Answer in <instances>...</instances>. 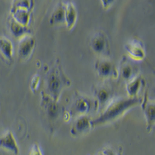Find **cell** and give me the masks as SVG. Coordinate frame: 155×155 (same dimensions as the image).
<instances>
[{
    "label": "cell",
    "instance_id": "obj_1",
    "mask_svg": "<svg viewBox=\"0 0 155 155\" xmlns=\"http://www.w3.org/2000/svg\"><path fill=\"white\" fill-rule=\"evenodd\" d=\"M142 98L140 97H114L101 111L97 118L92 119V128L111 124L118 120L133 107L140 105Z\"/></svg>",
    "mask_w": 155,
    "mask_h": 155
},
{
    "label": "cell",
    "instance_id": "obj_2",
    "mask_svg": "<svg viewBox=\"0 0 155 155\" xmlns=\"http://www.w3.org/2000/svg\"><path fill=\"white\" fill-rule=\"evenodd\" d=\"M71 85V81L64 73L59 61H57L54 67L48 71L45 80L46 90L44 92L54 99L58 101L61 92Z\"/></svg>",
    "mask_w": 155,
    "mask_h": 155
},
{
    "label": "cell",
    "instance_id": "obj_3",
    "mask_svg": "<svg viewBox=\"0 0 155 155\" xmlns=\"http://www.w3.org/2000/svg\"><path fill=\"white\" fill-rule=\"evenodd\" d=\"M97 110L98 106L93 98L78 93L71 106L69 113L71 116L77 117L82 115H90Z\"/></svg>",
    "mask_w": 155,
    "mask_h": 155
},
{
    "label": "cell",
    "instance_id": "obj_4",
    "mask_svg": "<svg viewBox=\"0 0 155 155\" xmlns=\"http://www.w3.org/2000/svg\"><path fill=\"white\" fill-rule=\"evenodd\" d=\"M90 48L99 58H109L111 50L109 41L104 32L99 30L90 38Z\"/></svg>",
    "mask_w": 155,
    "mask_h": 155
},
{
    "label": "cell",
    "instance_id": "obj_5",
    "mask_svg": "<svg viewBox=\"0 0 155 155\" xmlns=\"http://www.w3.org/2000/svg\"><path fill=\"white\" fill-rule=\"evenodd\" d=\"M95 70L103 80L117 79L118 67L109 58H99L95 62Z\"/></svg>",
    "mask_w": 155,
    "mask_h": 155
},
{
    "label": "cell",
    "instance_id": "obj_6",
    "mask_svg": "<svg viewBox=\"0 0 155 155\" xmlns=\"http://www.w3.org/2000/svg\"><path fill=\"white\" fill-rule=\"evenodd\" d=\"M93 99L98 106V110L102 111L114 98V92L113 88L105 83H98L92 87Z\"/></svg>",
    "mask_w": 155,
    "mask_h": 155
},
{
    "label": "cell",
    "instance_id": "obj_7",
    "mask_svg": "<svg viewBox=\"0 0 155 155\" xmlns=\"http://www.w3.org/2000/svg\"><path fill=\"white\" fill-rule=\"evenodd\" d=\"M142 111L146 120V129L148 133H150L155 124V103L148 95L147 91L145 92L140 103Z\"/></svg>",
    "mask_w": 155,
    "mask_h": 155
},
{
    "label": "cell",
    "instance_id": "obj_8",
    "mask_svg": "<svg viewBox=\"0 0 155 155\" xmlns=\"http://www.w3.org/2000/svg\"><path fill=\"white\" fill-rule=\"evenodd\" d=\"M41 108L44 111L48 118L51 120L57 119L61 113V107L58 103V101L54 99L43 91L41 92Z\"/></svg>",
    "mask_w": 155,
    "mask_h": 155
},
{
    "label": "cell",
    "instance_id": "obj_9",
    "mask_svg": "<svg viewBox=\"0 0 155 155\" xmlns=\"http://www.w3.org/2000/svg\"><path fill=\"white\" fill-rule=\"evenodd\" d=\"M36 46V40L31 34L23 35L19 39L18 43V58L20 61L28 59L34 52Z\"/></svg>",
    "mask_w": 155,
    "mask_h": 155
},
{
    "label": "cell",
    "instance_id": "obj_10",
    "mask_svg": "<svg viewBox=\"0 0 155 155\" xmlns=\"http://www.w3.org/2000/svg\"><path fill=\"white\" fill-rule=\"evenodd\" d=\"M139 69L133 61L127 56H123L118 67L119 77L123 81H129L133 78L139 74Z\"/></svg>",
    "mask_w": 155,
    "mask_h": 155
},
{
    "label": "cell",
    "instance_id": "obj_11",
    "mask_svg": "<svg viewBox=\"0 0 155 155\" xmlns=\"http://www.w3.org/2000/svg\"><path fill=\"white\" fill-rule=\"evenodd\" d=\"M92 120L89 115L77 116L71 128L70 133L73 137H80L89 132L92 128Z\"/></svg>",
    "mask_w": 155,
    "mask_h": 155
},
{
    "label": "cell",
    "instance_id": "obj_12",
    "mask_svg": "<svg viewBox=\"0 0 155 155\" xmlns=\"http://www.w3.org/2000/svg\"><path fill=\"white\" fill-rule=\"evenodd\" d=\"M129 58L135 61H142L146 57V51L143 42L138 39L129 40L124 45Z\"/></svg>",
    "mask_w": 155,
    "mask_h": 155
},
{
    "label": "cell",
    "instance_id": "obj_13",
    "mask_svg": "<svg viewBox=\"0 0 155 155\" xmlns=\"http://www.w3.org/2000/svg\"><path fill=\"white\" fill-rule=\"evenodd\" d=\"M0 148L8 150L14 155H18L19 153V147L11 130L5 131L0 137Z\"/></svg>",
    "mask_w": 155,
    "mask_h": 155
},
{
    "label": "cell",
    "instance_id": "obj_14",
    "mask_svg": "<svg viewBox=\"0 0 155 155\" xmlns=\"http://www.w3.org/2000/svg\"><path fill=\"white\" fill-rule=\"evenodd\" d=\"M145 85V81L140 74H137L126 84V91L129 97H139V93Z\"/></svg>",
    "mask_w": 155,
    "mask_h": 155
},
{
    "label": "cell",
    "instance_id": "obj_15",
    "mask_svg": "<svg viewBox=\"0 0 155 155\" xmlns=\"http://www.w3.org/2000/svg\"><path fill=\"white\" fill-rule=\"evenodd\" d=\"M14 48L12 41L6 37H0V56L5 61L11 63L13 60Z\"/></svg>",
    "mask_w": 155,
    "mask_h": 155
},
{
    "label": "cell",
    "instance_id": "obj_16",
    "mask_svg": "<svg viewBox=\"0 0 155 155\" xmlns=\"http://www.w3.org/2000/svg\"><path fill=\"white\" fill-rule=\"evenodd\" d=\"M7 27L9 32L14 38L19 39L25 34L31 33L29 27H24L23 25L19 24L10 15L7 19Z\"/></svg>",
    "mask_w": 155,
    "mask_h": 155
},
{
    "label": "cell",
    "instance_id": "obj_17",
    "mask_svg": "<svg viewBox=\"0 0 155 155\" xmlns=\"http://www.w3.org/2000/svg\"><path fill=\"white\" fill-rule=\"evenodd\" d=\"M78 12L75 5L72 2H68L65 3L64 12V24L68 30H72L77 22Z\"/></svg>",
    "mask_w": 155,
    "mask_h": 155
},
{
    "label": "cell",
    "instance_id": "obj_18",
    "mask_svg": "<svg viewBox=\"0 0 155 155\" xmlns=\"http://www.w3.org/2000/svg\"><path fill=\"white\" fill-rule=\"evenodd\" d=\"M64 12H65V3L59 2L54 9L50 17V24L51 26H58L64 24Z\"/></svg>",
    "mask_w": 155,
    "mask_h": 155
},
{
    "label": "cell",
    "instance_id": "obj_19",
    "mask_svg": "<svg viewBox=\"0 0 155 155\" xmlns=\"http://www.w3.org/2000/svg\"><path fill=\"white\" fill-rule=\"evenodd\" d=\"M10 16L19 24L28 27L31 17V11L22 9H10Z\"/></svg>",
    "mask_w": 155,
    "mask_h": 155
},
{
    "label": "cell",
    "instance_id": "obj_20",
    "mask_svg": "<svg viewBox=\"0 0 155 155\" xmlns=\"http://www.w3.org/2000/svg\"><path fill=\"white\" fill-rule=\"evenodd\" d=\"M34 6V0H13L11 9H22L32 11Z\"/></svg>",
    "mask_w": 155,
    "mask_h": 155
},
{
    "label": "cell",
    "instance_id": "obj_21",
    "mask_svg": "<svg viewBox=\"0 0 155 155\" xmlns=\"http://www.w3.org/2000/svg\"><path fill=\"white\" fill-rule=\"evenodd\" d=\"M40 83H41V78L39 75H34L33 77L31 80V82H30V88L33 92H36L37 90V88H39V85H40Z\"/></svg>",
    "mask_w": 155,
    "mask_h": 155
},
{
    "label": "cell",
    "instance_id": "obj_22",
    "mask_svg": "<svg viewBox=\"0 0 155 155\" xmlns=\"http://www.w3.org/2000/svg\"><path fill=\"white\" fill-rule=\"evenodd\" d=\"M29 155H44L42 153L41 147L37 143H34L30 148Z\"/></svg>",
    "mask_w": 155,
    "mask_h": 155
},
{
    "label": "cell",
    "instance_id": "obj_23",
    "mask_svg": "<svg viewBox=\"0 0 155 155\" xmlns=\"http://www.w3.org/2000/svg\"><path fill=\"white\" fill-rule=\"evenodd\" d=\"M116 0H101L102 5L104 9H109L114 3Z\"/></svg>",
    "mask_w": 155,
    "mask_h": 155
},
{
    "label": "cell",
    "instance_id": "obj_24",
    "mask_svg": "<svg viewBox=\"0 0 155 155\" xmlns=\"http://www.w3.org/2000/svg\"><path fill=\"white\" fill-rule=\"evenodd\" d=\"M102 152L104 153V155H116V153L109 147H105Z\"/></svg>",
    "mask_w": 155,
    "mask_h": 155
},
{
    "label": "cell",
    "instance_id": "obj_25",
    "mask_svg": "<svg viewBox=\"0 0 155 155\" xmlns=\"http://www.w3.org/2000/svg\"><path fill=\"white\" fill-rule=\"evenodd\" d=\"M98 155H104V153H103L102 151H101V152H99V153H98Z\"/></svg>",
    "mask_w": 155,
    "mask_h": 155
}]
</instances>
